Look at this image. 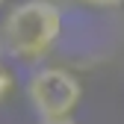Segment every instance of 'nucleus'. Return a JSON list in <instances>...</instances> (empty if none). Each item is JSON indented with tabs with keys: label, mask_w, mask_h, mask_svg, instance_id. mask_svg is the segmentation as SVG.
<instances>
[{
	"label": "nucleus",
	"mask_w": 124,
	"mask_h": 124,
	"mask_svg": "<svg viewBox=\"0 0 124 124\" xmlns=\"http://www.w3.org/2000/svg\"><path fill=\"white\" fill-rule=\"evenodd\" d=\"M83 98L80 80L65 71V68H41L30 77L27 83V101L33 103V109L41 121H65L77 109V103Z\"/></svg>",
	"instance_id": "f03ea898"
},
{
	"label": "nucleus",
	"mask_w": 124,
	"mask_h": 124,
	"mask_svg": "<svg viewBox=\"0 0 124 124\" xmlns=\"http://www.w3.org/2000/svg\"><path fill=\"white\" fill-rule=\"evenodd\" d=\"M62 33V12L50 0H24L3 18L0 39L21 62H36L47 53Z\"/></svg>",
	"instance_id": "f257e3e1"
},
{
	"label": "nucleus",
	"mask_w": 124,
	"mask_h": 124,
	"mask_svg": "<svg viewBox=\"0 0 124 124\" xmlns=\"http://www.w3.org/2000/svg\"><path fill=\"white\" fill-rule=\"evenodd\" d=\"M3 3H6V0H0V6H3Z\"/></svg>",
	"instance_id": "423d86ee"
},
{
	"label": "nucleus",
	"mask_w": 124,
	"mask_h": 124,
	"mask_svg": "<svg viewBox=\"0 0 124 124\" xmlns=\"http://www.w3.org/2000/svg\"><path fill=\"white\" fill-rule=\"evenodd\" d=\"M41 124H77L74 118H65V121H41Z\"/></svg>",
	"instance_id": "39448f33"
},
{
	"label": "nucleus",
	"mask_w": 124,
	"mask_h": 124,
	"mask_svg": "<svg viewBox=\"0 0 124 124\" xmlns=\"http://www.w3.org/2000/svg\"><path fill=\"white\" fill-rule=\"evenodd\" d=\"M89 6H101V9H112V6H121L124 0H83Z\"/></svg>",
	"instance_id": "20e7f679"
},
{
	"label": "nucleus",
	"mask_w": 124,
	"mask_h": 124,
	"mask_svg": "<svg viewBox=\"0 0 124 124\" xmlns=\"http://www.w3.org/2000/svg\"><path fill=\"white\" fill-rule=\"evenodd\" d=\"M9 89H12V74H9L3 65H0V101L9 95Z\"/></svg>",
	"instance_id": "7ed1b4c3"
},
{
	"label": "nucleus",
	"mask_w": 124,
	"mask_h": 124,
	"mask_svg": "<svg viewBox=\"0 0 124 124\" xmlns=\"http://www.w3.org/2000/svg\"><path fill=\"white\" fill-rule=\"evenodd\" d=\"M50 3H53V0H50Z\"/></svg>",
	"instance_id": "0eeeda50"
}]
</instances>
